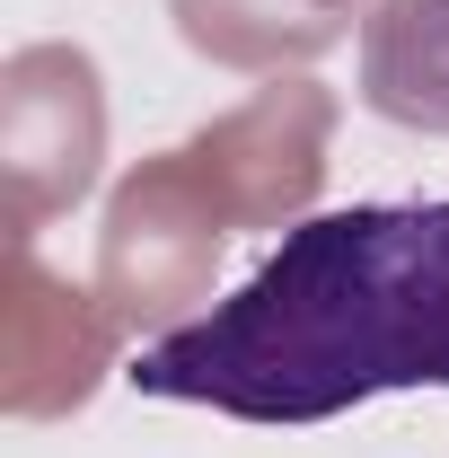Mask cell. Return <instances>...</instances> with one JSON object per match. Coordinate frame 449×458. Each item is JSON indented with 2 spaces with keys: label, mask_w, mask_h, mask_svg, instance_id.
<instances>
[{
  "label": "cell",
  "mask_w": 449,
  "mask_h": 458,
  "mask_svg": "<svg viewBox=\"0 0 449 458\" xmlns=\"http://www.w3.org/2000/svg\"><path fill=\"white\" fill-rule=\"evenodd\" d=\"M123 379L238 423H326L388 388H449V203L309 212L221 309L141 344Z\"/></svg>",
  "instance_id": "cell-1"
},
{
  "label": "cell",
  "mask_w": 449,
  "mask_h": 458,
  "mask_svg": "<svg viewBox=\"0 0 449 458\" xmlns=\"http://www.w3.org/2000/svg\"><path fill=\"white\" fill-rule=\"evenodd\" d=\"M361 98L405 132H449V0H379L370 9Z\"/></svg>",
  "instance_id": "cell-2"
}]
</instances>
